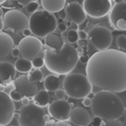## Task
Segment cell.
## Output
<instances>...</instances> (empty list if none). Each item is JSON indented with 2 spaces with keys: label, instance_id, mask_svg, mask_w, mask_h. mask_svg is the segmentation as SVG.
Returning <instances> with one entry per match:
<instances>
[{
  "label": "cell",
  "instance_id": "obj_25",
  "mask_svg": "<svg viewBox=\"0 0 126 126\" xmlns=\"http://www.w3.org/2000/svg\"><path fill=\"white\" fill-rule=\"evenodd\" d=\"M66 40H67L68 44H74V43H77L79 40L78 37V31L77 30H70L67 33V36H66Z\"/></svg>",
  "mask_w": 126,
  "mask_h": 126
},
{
  "label": "cell",
  "instance_id": "obj_10",
  "mask_svg": "<svg viewBox=\"0 0 126 126\" xmlns=\"http://www.w3.org/2000/svg\"><path fill=\"white\" fill-rule=\"evenodd\" d=\"M82 7L85 15L92 18H102L109 14L112 2L110 0H84Z\"/></svg>",
  "mask_w": 126,
  "mask_h": 126
},
{
  "label": "cell",
  "instance_id": "obj_40",
  "mask_svg": "<svg viewBox=\"0 0 126 126\" xmlns=\"http://www.w3.org/2000/svg\"><path fill=\"white\" fill-rule=\"evenodd\" d=\"M12 56L13 57H15V58H18L19 56H20V52H19V48L18 47H15L14 46V48H13V50H12Z\"/></svg>",
  "mask_w": 126,
  "mask_h": 126
},
{
  "label": "cell",
  "instance_id": "obj_18",
  "mask_svg": "<svg viewBox=\"0 0 126 126\" xmlns=\"http://www.w3.org/2000/svg\"><path fill=\"white\" fill-rule=\"evenodd\" d=\"M16 76L15 66L10 62H0V79L2 84H7L13 81Z\"/></svg>",
  "mask_w": 126,
  "mask_h": 126
},
{
  "label": "cell",
  "instance_id": "obj_47",
  "mask_svg": "<svg viewBox=\"0 0 126 126\" xmlns=\"http://www.w3.org/2000/svg\"><path fill=\"white\" fill-rule=\"evenodd\" d=\"M5 1H4V0H0V5H1V4H3V3H4Z\"/></svg>",
  "mask_w": 126,
  "mask_h": 126
},
{
  "label": "cell",
  "instance_id": "obj_19",
  "mask_svg": "<svg viewBox=\"0 0 126 126\" xmlns=\"http://www.w3.org/2000/svg\"><path fill=\"white\" fill-rule=\"evenodd\" d=\"M42 7L47 13L54 14V13H59L61 12L66 5L65 0H42L40 2Z\"/></svg>",
  "mask_w": 126,
  "mask_h": 126
},
{
  "label": "cell",
  "instance_id": "obj_33",
  "mask_svg": "<svg viewBox=\"0 0 126 126\" xmlns=\"http://www.w3.org/2000/svg\"><path fill=\"white\" fill-rule=\"evenodd\" d=\"M13 90H15V85H14V82H11L10 84L4 85V87H3L2 92L7 94H10V93H12Z\"/></svg>",
  "mask_w": 126,
  "mask_h": 126
},
{
  "label": "cell",
  "instance_id": "obj_11",
  "mask_svg": "<svg viewBox=\"0 0 126 126\" xmlns=\"http://www.w3.org/2000/svg\"><path fill=\"white\" fill-rule=\"evenodd\" d=\"M126 2L124 0L116 2L109 12L110 26L117 31L126 30Z\"/></svg>",
  "mask_w": 126,
  "mask_h": 126
},
{
  "label": "cell",
  "instance_id": "obj_35",
  "mask_svg": "<svg viewBox=\"0 0 126 126\" xmlns=\"http://www.w3.org/2000/svg\"><path fill=\"white\" fill-rule=\"evenodd\" d=\"M88 55H86V54H81L80 56H79V60H80V62L82 63V64H86V63L88 62Z\"/></svg>",
  "mask_w": 126,
  "mask_h": 126
},
{
  "label": "cell",
  "instance_id": "obj_1",
  "mask_svg": "<svg viewBox=\"0 0 126 126\" xmlns=\"http://www.w3.org/2000/svg\"><path fill=\"white\" fill-rule=\"evenodd\" d=\"M86 78L92 85L113 94L126 90V54L119 49L98 50L86 63Z\"/></svg>",
  "mask_w": 126,
  "mask_h": 126
},
{
  "label": "cell",
  "instance_id": "obj_42",
  "mask_svg": "<svg viewBox=\"0 0 126 126\" xmlns=\"http://www.w3.org/2000/svg\"><path fill=\"white\" fill-rule=\"evenodd\" d=\"M20 102L23 104V106L29 105V104H30V99H29V98H26V97H22V99H21Z\"/></svg>",
  "mask_w": 126,
  "mask_h": 126
},
{
  "label": "cell",
  "instance_id": "obj_21",
  "mask_svg": "<svg viewBox=\"0 0 126 126\" xmlns=\"http://www.w3.org/2000/svg\"><path fill=\"white\" fill-rule=\"evenodd\" d=\"M43 85L46 92H56L57 89L60 88L61 81L57 76L55 75H48L43 81Z\"/></svg>",
  "mask_w": 126,
  "mask_h": 126
},
{
  "label": "cell",
  "instance_id": "obj_8",
  "mask_svg": "<svg viewBox=\"0 0 126 126\" xmlns=\"http://www.w3.org/2000/svg\"><path fill=\"white\" fill-rule=\"evenodd\" d=\"M3 25L6 30L19 33L29 29V18L19 10H10L2 16Z\"/></svg>",
  "mask_w": 126,
  "mask_h": 126
},
{
  "label": "cell",
  "instance_id": "obj_37",
  "mask_svg": "<svg viewBox=\"0 0 126 126\" xmlns=\"http://www.w3.org/2000/svg\"><path fill=\"white\" fill-rule=\"evenodd\" d=\"M16 4H17V2H15V1H5L2 5L6 7V9H15Z\"/></svg>",
  "mask_w": 126,
  "mask_h": 126
},
{
  "label": "cell",
  "instance_id": "obj_45",
  "mask_svg": "<svg viewBox=\"0 0 126 126\" xmlns=\"http://www.w3.org/2000/svg\"><path fill=\"white\" fill-rule=\"evenodd\" d=\"M4 15V12H3V10H2V7L0 6V18H2V16Z\"/></svg>",
  "mask_w": 126,
  "mask_h": 126
},
{
  "label": "cell",
  "instance_id": "obj_34",
  "mask_svg": "<svg viewBox=\"0 0 126 126\" xmlns=\"http://www.w3.org/2000/svg\"><path fill=\"white\" fill-rule=\"evenodd\" d=\"M57 27L59 29V31L61 32V33H64V32L67 30V25H66V23L62 20V19H60L59 20V23H58V25H57Z\"/></svg>",
  "mask_w": 126,
  "mask_h": 126
},
{
  "label": "cell",
  "instance_id": "obj_6",
  "mask_svg": "<svg viewBox=\"0 0 126 126\" xmlns=\"http://www.w3.org/2000/svg\"><path fill=\"white\" fill-rule=\"evenodd\" d=\"M17 120L20 126H46L48 116L40 106L29 104L20 108Z\"/></svg>",
  "mask_w": 126,
  "mask_h": 126
},
{
  "label": "cell",
  "instance_id": "obj_46",
  "mask_svg": "<svg viewBox=\"0 0 126 126\" xmlns=\"http://www.w3.org/2000/svg\"><path fill=\"white\" fill-rule=\"evenodd\" d=\"M18 117H19V113H14V118H15V119H18Z\"/></svg>",
  "mask_w": 126,
  "mask_h": 126
},
{
  "label": "cell",
  "instance_id": "obj_16",
  "mask_svg": "<svg viewBox=\"0 0 126 126\" xmlns=\"http://www.w3.org/2000/svg\"><path fill=\"white\" fill-rule=\"evenodd\" d=\"M69 119L79 126H87L92 120V117H90L87 109L80 107V106H76L70 111Z\"/></svg>",
  "mask_w": 126,
  "mask_h": 126
},
{
  "label": "cell",
  "instance_id": "obj_48",
  "mask_svg": "<svg viewBox=\"0 0 126 126\" xmlns=\"http://www.w3.org/2000/svg\"><path fill=\"white\" fill-rule=\"evenodd\" d=\"M2 84V82H1V79H0V85H1Z\"/></svg>",
  "mask_w": 126,
  "mask_h": 126
},
{
  "label": "cell",
  "instance_id": "obj_26",
  "mask_svg": "<svg viewBox=\"0 0 126 126\" xmlns=\"http://www.w3.org/2000/svg\"><path fill=\"white\" fill-rule=\"evenodd\" d=\"M116 43H117L118 47H119V50L124 52L126 49V37H125V35H119V36L117 37Z\"/></svg>",
  "mask_w": 126,
  "mask_h": 126
},
{
  "label": "cell",
  "instance_id": "obj_39",
  "mask_svg": "<svg viewBox=\"0 0 126 126\" xmlns=\"http://www.w3.org/2000/svg\"><path fill=\"white\" fill-rule=\"evenodd\" d=\"M82 103H83V105L85 106V107H89L90 104H92V99H89L88 97H85V98H83Z\"/></svg>",
  "mask_w": 126,
  "mask_h": 126
},
{
  "label": "cell",
  "instance_id": "obj_28",
  "mask_svg": "<svg viewBox=\"0 0 126 126\" xmlns=\"http://www.w3.org/2000/svg\"><path fill=\"white\" fill-rule=\"evenodd\" d=\"M32 64H33V67H36L38 69H40L43 65H44V61H43V58L37 57L35 58L33 61H32Z\"/></svg>",
  "mask_w": 126,
  "mask_h": 126
},
{
  "label": "cell",
  "instance_id": "obj_14",
  "mask_svg": "<svg viewBox=\"0 0 126 126\" xmlns=\"http://www.w3.org/2000/svg\"><path fill=\"white\" fill-rule=\"evenodd\" d=\"M14 85L15 90H17L21 96L26 97L29 99L34 98L35 94L38 93V85L36 83H32L27 80L26 75L18 76L14 80Z\"/></svg>",
  "mask_w": 126,
  "mask_h": 126
},
{
  "label": "cell",
  "instance_id": "obj_20",
  "mask_svg": "<svg viewBox=\"0 0 126 126\" xmlns=\"http://www.w3.org/2000/svg\"><path fill=\"white\" fill-rule=\"evenodd\" d=\"M44 44L46 48H50L54 52H59V49L64 44V41H62V38L56 34H50L44 38Z\"/></svg>",
  "mask_w": 126,
  "mask_h": 126
},
{
  "label": "cell",
  "instance_id": "obj_12",
  "mask_svg": "<svg viewBox=\"0 0 126 126\" xmlns=\"http://www.w3.org/2000/svg\"><path fill=\"white\" fill-rule=\"evenodd\" d=\"M16 106L10 96L0 90V126L9 125L14 118Z\"/></svg>",
  "mask_w": 126,
  "mask_h": 126
},
{
  "label": "cell",
  "instance_id": "obj_43",
  "mask_svg": "<svg viewBox=\"0 0 126 126\" xmlns=\"http://www.w3.org/2000/svg\"><path fill=\"white\" fill-rule=\"evenodd\" d=\"M22 34L24 35L25 37H30L31 35H32V33H31V31L29 30V29H26V30H24V31H22Z\"/></svg>",
  "mask_w": 126,
  "mask_h": 126
},
{
  "label": "cell",
  "instance_id": "obj_29",
  "mask_svg": "<svg viewBox=\"0 0 126 126\" xmlns=\"http://www.w3.org/2000/svg\"><path fill=\"white\" fill-rule=\"evenodd\" d=\"M9 96H10L11 99L13 101H15V102H20L21 99H22V96L17 92V90H13L12 93H10Z\"/></svg>",
  "mask_w": 126,
  "mask_h": 126
},
{
  "label": "cell",
  "instance_id": "obj_4",
  "mask_svg": "<svg viewBox=\"0 0 126 126\" xmlns=\"http://www.w3.org/2000/svg\"><path fill=\"white\" fill-rule=\"evenodd\" d=\"M58 20L54 14L37 11L29 19V30L36 38H45L57 29Z\"/></svg>",
  "mask_w": 126,
  "mask_h": 126
},
{
  "label": "cell",
  "instance_id": "obj_31",
  "mask_svg": "<svg viewBox=\"0 0 126 126\" xmlns=\"http://www.w3.org/2000/svg\"><path fill=\"white\" fill-rule=\"evenodd\" d=\"M103 126H124L120 120H115V121H104Z\"/></svg>",
  "mask_w": 126,
  "mask_h": 126
},
{
  "label": "cell",
  "instance_id": "obj_17",
  "mask_svg": "<svg viewBox=\"0 0 126 126\" xmlns=\"http://www.w3.org/2000/svg\"><path fill=\"white\" fill-rule=\"evenodd\" d=\"M14 48V40L9 34L0 33V59H4Z\"/></svg>",
  "mask_w": 126,
  "mask_h": 126
},
{
  "label": "cell",
  "instance_id": "obj_7",
  "mask_svg": "<svg viewBox=\"0 0 126 126\" xmlns=\"http://www.w3.org/2000/svg\"><path fill=\"white\" fill-rule=\"evenodd\" d=\"M89 42L98 50L108 49L112 42V34L107 27L97 24L93 26L87 33Z\"/></svg>",
  "mask_w": 126,
  "mask_h": 126
},
{
  "label": "cell",
  "instance_id": "obj_5",
  "mask_svg": "<svg viewBox=\"0 0 126 126\" xmlns=\"http://www.w3.org/2000/svg\"><path fill=\"white\" fill-rule=\"evenodd\" d=\"M63 90L73 99H83L93 93V85L82 74H68L63 80Z\"/></svg>",
  "mask_w": 126,
  "mask_h": 126
},
{
  "label": "cell",
  "instance_id": "obj_2",
  "mask_svg": "<svg viewBox=\"0 0 126 126\" xmlns=\"http://www.w3.org/2000/svg\"><path fill=\"white\" fill-rule=\"evenodd\" d=\"M90 108L94 117L103 121L119 120L125 113L123 101L116 94L107 90H100L94 94Z\"/></svg>",
  "mask_w": 126,
  "mask_h": 126
},
{
  "label": "cell",
  "instance_id": "obj_30",
  "mask_svg": "<svg viewBox=\"0 0 126 126\" xmlns=\"http://www.w3.org/2000/svg\"><path fill=\"white\" fill-rule=\"evenodd\" d=\"M103 123H104L103 120H101V119H99V118L94 117V118H93V119L90 120V122L88 123L87 126H103Z\"/></svg>",
  "mask_w": 126,
  "mask_h": 126
},
{
  "label": "cell",
  "instance_id": "obj_3",
  "mask_svg": "<svg viewBox=\"0 0 126 126\" xmlns=\"http://www.w3.org/2000/svg\"><path fill=\"white\" fill-rule=\"evenodd\" d=\"M43 61L46 68L55 75H68L79 62V54L76 48L68 43H64L59 52L46 48Z\"/></svg>",
  "mask_w": 126,
  "mask_h": 126
},
{
  "label": "cell",
  "instance_id": "obj_13",
  "mask_svg": "<svg viewBox=\"0 0 126 126\" xmlns=\"http://www.w3.org/2000/svg\"><path fill=\"white\" fill-rule=\"evenodd\" d=\"M73 104L66 100H55L48 104V112L49 115L57 121L69 120V115L72 111Z\"/></svg>",
  "mask_w": 126,
  "mask_h": 126
},
{
  "label": "cell",
  "instance_id": "obj_24",
  "mask_svg": "<svg viewBox=\"0 0 126 126\" xmlns=\"http://www.w3.org/2000/svg\"><path fill=\"white\" fill-rule=\"evenodd\" d=\"M26 78L32 83H37V82H40L43 80V73L38 68L32 69L29 73V75H26Z\"/></svg>",
  "mask_w": 126,
  "mask_h": 126
},
{
  "label": "cell",
  "instance_id": "obj_9",
  "mask_svg": "<svg viewBox=\"0 0 126 126\" xmlns=\"http://www.w3.org/2000/svg\"><path fill=\"white\" fill-rule=\"evenodd\" d=\"M18 48L23 59L32 61L41 54L43 49V43L40 39L34 36L24 37L19 42Z\"/></svg>",
  "mask_w": 126,
  "mask_h": 126
},
{
  "label": "cell",
  "instance_id": "obj_32",
  "mask_svg": "<svg viewBox=\"0 0 126 126\" xmlns=\"http://www.w3.org/2000/svg\"><path fill=\"white\" fill-rule=\"evenodd\" d=\"M55 96H56L57 98V100H65V98H66V94L65 92L63 89H57L56 92H55Z\"/></svg>",
  "mask_w": 126,
  "mask_h": 126
},
{
  "label": "cell",
  "instance_id": "obj_44",
  "mask_svg": "<svg viewBox=\"0 0 126 126\" xmlns=\"http://www.w3.org/2000/svg\"><path fill=\"white\" fill-rule=\"evenodd\" d=\"M3 27H4V25H3V21H2V18H0V33L2 32Z\"/></svg>",
  "mask_w": 126,
  "mask_h": 126
},
{
  "label": "cell",
  "instance_id": "obj_36",
  "mask_svg": "<svg viewBox=\"0 0 126 126\" xmlns=\"http://www.w3.org/2000/svg\"><path fill=\"white\" fill-rule=\"evenodd\" d=\"M79 40H86L87 39V33L85 31H78Z\"/></svg>",
  "mask_w": 126,
  "mask_h": 126
},
{
  "label": "cell",
  "instance_id": "obj_41",
  "mask_svg": "<svg viewBox=\"0 0 126 126\" xmlns=\"http://www.w3.org/2000/svg\"><path fill=\"white\" fill-rule=\"evenodd\" d=\"M53 126H72L70 124H68L67 122H64V121H57L56 123H54Z\"/></svg>",
  "mask_w": 126,
  "mask_h": 126
},
{
  "label": "cell",
  "instance_id": "obj_22",
  "mask_svg": "<svg viewBox=\"0 0 126 126\" xmlns=\"http://www.w3.org/2000/svg\"><path fill=\"white\" fill-rule=\"evenodd\" d=\"M49 101H50V97L48 93L46 90H39V92L35 94L34 97V104H36L40 107H44V106H47L49 104Z\"/></svg>",
  "mask_w": 126,
  "mask_h": 126
},
{
  "label": "cell",
  "instance_id": "obj_23",
  "mask_svg": "<svg viewBox=\"0 0 126 126\" xmlns=\"http://www.w3.org/2000/svg\"><path fill=\"white\" fill-rule=\"evenodd\" d=\"M15 69L18 70L19 73L21 74H26L30 73L32 69H33V64H32V61L26 60V59H17V61L15 62Z\"/></svg>",
  "mask_w": 126,
  "mask_h": 126
},
{
  "label": "cell",
  "instance_id": "obj_15",
  "mask_svg": "<svg viewBox=\"0 0 126 126\" xmlns=\"http://www.w3.org/2000/svg\"><path fill=\"white\" fill-rule=\"evenodd\" d=\"M65 18L69 22H73L75 25H80L86 20V15L83 7L78 2H69L64 7Z\"/></svg>",
  "mask_w": 126,
  "mask_h": 126
},
{
  "label": "cell",
  "instance_id": "obj_27",
  "mask_svg": "<svg viewBox=\"0 0 126 126\" xmlns=\"http://www.w3.org/2000/svg\"><path fill=\"white\" fill-rule=\"evenodd\" d=\"M38 9H39V2H37V1H30L29 4L25 6V10L32 15L34 13H36Z\"/></svg>",
  "mask_w": 126,
  "mask_h": 126
},
{
  "label": "cell",
  "instance_id": "obj_38",
  "mask_svg": "<svg viewBox=\"0 0 126 126\" xmlns=\"http://www.w3.org/2000/svg\"><path fill=\"white\" fill-rule=\"evenodd\" d=\"M77 44L79 47H81V48H86V47L88 46V41L86 40H78Z\"/></svg>",
  "mask_w": 126,
  "mask_h": 126
}]
</instances>
